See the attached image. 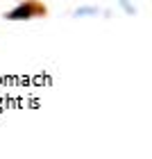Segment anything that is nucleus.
Returning <instances> with one entry per match:
<instances>
[{
  "label": "nucleus",
  "instance_id": "obj_1",
  "mask_svg": "<svg viewBox=\"0 0 152 159\" xmlns=\"http://www.w3.org/2000/svg\"><path fill=\"white\" fill-rule=\"evenodd\" d=\"M30 16V7H18L16 11L9 14V18H27Z\"/></svg>",
  "mask_w": 152,
  "mask_h": 159
}]
</instances>
